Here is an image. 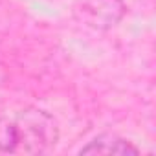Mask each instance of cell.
<instances>
[{"label":"cell","instance_id":"obj_2","mask_svg":"<svg viewBox=\"0 0 156 156\" xmlns=\"http://www.w3.org/2000/svg\"><path fill=\"white\" fill-rule=\"evenodd\" d=\"M73 15L90 28L108 30L123 19L125 4L123 0H75Z\"/></svg>","mask_w":156,"mask_h":156},{"label":"cell","instance_id":"obj_3","mask_svg":"<svg viewBox=\"0 0 156 156\" xmlns=\"http://www.w3.org/2000/svg\"><path fill=\"white\" fill-rule=\"evenodd\" d=\"M79 154H118V156H127V154H140V149L118 136V134H101L98 138H94L88 145H85Z\"/></svg>","mask_w":156,"mask_h":156},{"label":"cell","instance_id":"obj_1","mask_svg":"<svg viewBox=\"0 0 156 156\" xmlns=\"http://www.w3.org/2000/svg\"><path fill=\"white\" fill-rule=\"evenodd\" d=\"M57 140L55 118L41 108H24L0 125V154H44Z\"/></svg>","mask_w":156,"mask_h":156}]
</instances>
